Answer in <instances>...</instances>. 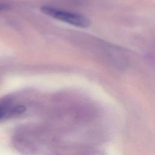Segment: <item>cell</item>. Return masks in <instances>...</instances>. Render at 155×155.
Segmentation results:
<instances>
[{"label": "cell", "mask_w": 155, "mask_h": 155, "mask_svg": "<svg viewBox=\"0 0 155 155\" xmlns=\"http://www.w3.org/2000/svg\"><path fill=\"white\" fill-rule=\"evenodd\" d=\"M41 11L45 15L55 19L78 27L86 28L90 25L88 19L79 13L60 10L48 5L41 7Z\"/></svg>", "instance_id": "1"}, {"label": "cell", "mask_w": 155, "mask_h": 155, "mask_svg": "<svg viewBox=\"0 0 155 155\" xmlns=\"http://www.w3.org/2000/svg\"><path fill=\"white\" fill-rule=\"evenodd\" d=\"M11 109L12 107L0 104V119L6 116H11Z\"/></svg>", "instance_id": "2"}, {"label": "cell", "mask_w": 155, "mask_h": 155, "mask_svg": "<svg viewBox=\"0 0 155 155\" xmlns=\"http://www.w3.org/2000/svg\"><path fill=\"white\" fill-rule=\"evenodd\" d=\"M9 7H10V6L8 4L0 2V12H2V11H4V10H6L8 9Z\"/></svg>", "instance_id": "3"}]
</instances>
